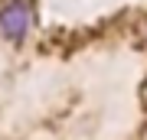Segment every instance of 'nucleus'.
Instances as JSON below:
<instances>
[{
  "mask_svg": "<svg viewBox=\"0 0 147 140\" xmlns=\"http://www.w3.org/2000/svg\"><path fill=\"white\" fill-rule=\"evenodd\" d=\"M33 23H36V16H33V3L30 0H7L3 3V10H0V33L7 39H13V42L26 39Z\"/></svg>",
  "mask_w": 147,
  "mask_h": 140,
  "instance_id": "f257e3e1",
  "label": "nucleus"
}]
</instances>
